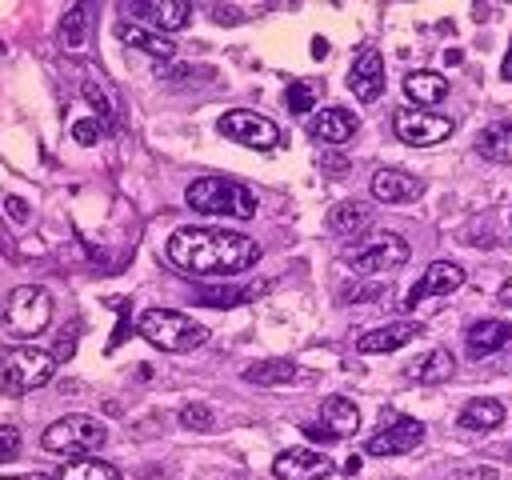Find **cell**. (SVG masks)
<instances>
[{
  "instance_id": "obj_25",
  "label": "cell",
  "mask_w": 512,
  "mask_h": 480,
  "mask_svg": "<svg viewBox=\"0 0 512 480\" xmlns=\"http://www.w3.org/2000/svg\"><path fill=\"white\" fill-rule=\"evenodd\" d=\"M52 480H120V468L100 456H72L68 464L56 468Z\"/></svg>"
},
{
  "instance_id": "obj_28",
  "label": "cell",
  "mask_w": 512,
  "mask_h": 480,
  "mask_svg": "<svg viewBox=\"0 0 512 480\" xmlns=\"http://www.w3.org/2000/svg\"><path fill=\"white\" fill-rule=\"evenodd\" d=\"M88 28H92V16H88V8H84V4H72V8H68V16H64V24H60V36H64V44H72V48H84V40H88Z\"/></svg>"
},
{
  "instance_id": "obj_43",
  "label": "cell",
  "mask_w": 512,
  "mask_h": 480,
  "mask_svg": "<svg viewBox=\"0 0 512 480\" xmlns=\"http://www.w3.org/2000/svg\"><path fill=\"white\" fill-rule=\"evenodd\" d=\"M324 52H328V44H324V40H320V36H316V40H312V56H316V60H320V56H324Z\"/></svg>"
},
{
  "instance_id": "obj_11",
  "label": "cell",
  "mask_w": 512,
  "mask_h": 480,
  "mask_svg": "<svg viewBox=\"0 0 512 480\" xmlns=\"http://www.w3.org/2000/svg\"><path fill=\"white\" fill-rule=\"evenodd\" d=\"M420 440H424V424L412 420V416H400V420H392L388 428H380L376 436H368L364 452H368V456H404V452H412Z\"/></svg>"
},
{
  "instance_id": "obj_5",
  "label": "cell",
  "mask_w": 512,
  "mask_h": 480,
  "mask_svg": "<svg viewBox=\"0 0 512 480\" xmlns=\"http://www.w3.org/2000/svg\"><path fill=\"white\" fill-rule=\"evenodd\" d=\"M412 248L404 236L396 232H368L364 240L348 244L344 248V264L352 268V276H380V272H392L400 264H408Z\"/></svg>"
},
{
  "instance_id": "obj_19",
  "label": "cell",
  "mask_w": 512,
  "mask_h": 480,
  "mask_svg": "<svg viewBox=\"0 0 512 480\" xmlns=\"http://www.w3.org/2000/svg\"><path fill=\"white\" fill-rule=\"evenodd\" d=\"M320 428L332 440H344L360 428V408L348 396H328V400H320Z\"/></svg>"
},
{
  "instance_id": "obj_34",
  "label": "cell",
  "mask_w": 512,
  "mask_h": 480,
  "mask_svg": "<svg viewBox=\"0 0 512 480\" xmlns=\"http://www.w3.org/2000/svg\"><path fill=\"white\" fill-rule=\"evenodd\" d=\"M100 136H104V128H100L96 116H80V120L72 124V140H76V144H96Z\"/></svg>"
},
{
  "instance_id": "obj_40",
  "label": "cell",
  "mask_w": 512,
  "mask_h": 480,
  "mask_svg": "<svg viewBox=\"0 0 512 480\" xmlns=\"http://www.w3.org/2000/svg\"><path fill=\"white\" fill-rule=\"evenodd\" d=\"M500 304H504V308H512V280H504V284H500Z\"/></svg>"
},
{
  "instance_id": "obj_38",
  "label": "cell",
  "mask_w": 512,
  "mask_h": 480,
  "mask_svg": "<svg viewBox=\"0 0 512 480\" xmlns=\"http://www.w3.org/2000/svg\"><path fill=\"white\" fill-rule=\"evenodd\" d=\"M112 308H116V312L124 316V308H128V300H112ZM120 340H124V320H120V328H116V336H112V344H108V348H116Z\"/></svg>"
},
{
  "instance_id": "obj_20",
  "label": "cell",
  "mask_w": 512,
  "mask_h": 480,
  "mask_svg": "<svg viewBox=\"0 0 512 480\" xmlns=\"http://www.w3.org/2000/svg\"><path fill=\"white\" fill-rule=\"evenodd\" d=\"M116 36H120L128 48L144 52V56H156V60H172V56H176V44H172L168 36H160V32L144 28V24H120V28H116Z\"/></svg>"
},
{
  "instance_id": "obj_39",
  "label": "cell",
  "mask_w": 512,
  "mask_h": 480,
  "mask_svg": "<svg viewBox=\"0 0 512 480\" xmlns=\"http://www.w3.org/2000/svg\"><path fill=\"white\" fill-rule=\"evenodd\" d=\"M500 76H504V80H512V44H508V52H504V64H500Z\"/></svg>"
},
{
  "instance_id": "obj_41",
  "label": "cell",
  "mask_w": 512,
  "mask_h": 480,
  "mask_svg": "<svg viewBox=\"0 0 512 480\" xmlns=\"http://www.w3.org/2000/svg\"><path fill=\"white\" fill-rule=\"evenodd\" d=\"M0 480H52V476H44V472H20V476H0Z\"/></svg>"
},
{
  "instance_id": "obj_1",
  "label": "cell",
  "mask_w": 512,
  "mask_h": 480,
  "mask_svg": "<svg viewBox=\"0 0 512 480\" xmlns=\"http://www.w3.org/2000/svg\"><path fill=\"white\" fill-rule=\"evenodd\" d=\"M164 252L188 276H236L260 260V244L228 228H176Z\"/></svg>"
},
{
  "instance_id": "obj_26",
  "label": "cell",
  "mask_w": 512,
  "mask_h": 480,
  "mask_svg": "<svg viewBox=\"0 0 512 480\" xmlns=\"http://www.w3.org/2000/svg\"><path fill=\"white\" fill-rule=\"evenodd\" d=\"M372 224V208L360 204V200H340L336 208H328V228L340 232V236H356Z\"/></svg>"
},
{
  "instance_id": "obj_7",
  "label": "cell",
  "mask_w": 512,
  "mask_h": 480,
  "mask_svg": "<svg viewBox=\"0 0 512 480\" xmlns=\"http://www.w3.org/2000/svg\"><path fill=\"white\" fill-rule=\"evenodd\" d=\"M52 320V296L40 284H20L4 300V328L12 336H40Z\"/></svg>"
},
{
  "instance_id": "obj_32",
  "label": "cell",
  "mask_w": 512,
  "mask_h": 480,
  "mask_svg": "<svg viewBox=\"0 0 512 480\" xmlns=\"http://www.w3.org/2000/svg\"><path fill=\"white\" fill-rule=\"evenodd\" d=\"M84 100H92V108H96L92 116L100 120V128H104V132H116V116H112V104L104 100V92H100L96 84H84Z\"/></svg>"
},
{
  "instance_id": "obj_12",
  "label": "cell",
  "mask_w": 512,
  "mask_h": 480,
  "mask_svg": "<svg viewBox=\"0 0 512 480\" xmlns=\"http://www.w3.org/2000/svg\"><path fill=\"white\" fill-rule=\"evenodd\" d=\"M348 88L360 104H372L384 96V56L376 48H364L348 68Z\"/></svg>"
},
{
  "instance_id": "obj_22",
  "label": "cell",
  "mask_w": 512,
  "mask_h": 480,
  "mask_svg": "<svg viewBox=\"0 0 512 480\" xmlns=\"http://www.w3.org/2000/svg\"><path fill=\"white\" fill-rule=\"evenodd\" d=\"M452 372H456L452 352H448V348H432V352H424L420 360H412L404 376L416 380V384H444V380H452Z\"/></svg>"
},
{
  "instance_id": "obj_14",
  "label": "cell",
  "mask_w": 512,
  "mask_h": 480,
  "mask_svg": "<svg viewBox=\"0 0 512 480\" xmlns=\"http://www.w3.org/2000/svg\"><path fill=\"white\" fill-rule=\"evenodd\" d=\"M276 480H324L332 472V460L316 448H284L272 464Z\"/></svg>"
},
{
  "instance_id": "obj_29",
  "label": "cell",
  "mask_w": 512,
  "mask_h": 480,
  "mask_svg": "<svg viewBox=\"0 0 512 480\" xmlns=\"http://www.w3.org/2000/svg\"><path fill=\"white\" fill-rule=\"evenodd\" d=\"M252 296V288H200V300L208 308H236Z\"/></svg>"
},
{
  "instance_id": "obj_24",
  "label": "cell",
  "mask_w": 512,
  "mask_h": 480,
  "mask_svg": "<svg viewBox=\"0 0 512 480\" xmlns=\"http://www.w3.org/2000/svg\"><path fill=\"white\" fill-rule=\"evenodd\" d=\"M244 380L260 384V388H280V384H296L300 368L292 360H256V364L244 368Z\"/></svg>"
},
{
  "instance_id": "obj_18",
  "label": "cell",
  "mask_w": 512,
  "mask_h": 480,
  "mask_svg": "<svg viewBox=\"0 0 512 480\" xmlns=\"http://www.w3.org/2000/svg\"><path fill=\"white\" fill-rule=\"evenodd\" d=\"M136 12L144 16V28L164 36V32H176V28L188 24L192 4H184V0H148V4H136Z\"/></svg>"
},
{
  "instance_id": "obj_33",
  "label": "cell",
  "mask_w": 512,
  "mask_h": 480,
  "mask_svg": "<svg viewBox=\"0 0 512 480\" xmlns=\"http://www.w3.org/2000/svg\"><path fill=\"white\" fill-rule=\"evenodd\" d=\"M76 336H80V320H68V324L60 328V340H56V348H52L56 364H60V360H68V356L76 352Z\"/></svg>"
},
{
  "instance_id": "obj_37",
  "label": "cell",
  "mask_w": 512,
  "mask_h": 480,
  "mask_svg": "<svg viewBox=\"0 0 512 480\" xmlns=\"http://www.w3.org/2000/svg\"><path fill=\"white\" fill-rule=\"evenodd\" d=\"M384 288L380 284H372V288H344V300H376Z\"/></svg>"
},
{
  "instance_id": "obj_4",
  "label": "cell",
  "mask_w": 512,
  "mask_h": 480,
  "mask_svg": "<svg viewBox=\"0 0 512 480\" xmlns=\"http://www.w3.org/2000/svg\"><path fill=\"white\" fill-rule=\"evenodd\" d=\"M52 372H56V356L48 348H32V344L0 348V392H8V396L44 388L52 380Z\"/></svg>"
},
{
  "instance_id": "obj_35",
  "label": "cell",
  "mask_w": 512,
  "mask_h": 480,
  "mask_svg": "<svg viewBox=\"0 0 512 480\" xmlns=\"http://www.w3.org/2000/svg\"><path fill=\"white\" fill-rule=\"evenodd\" d=\"M20 444H24L20 440V428L16 424H0V464L4 460H16L20 456Z\"/></svg>"
},
{
  "instance_id": "obj_23",
  "label": "cell",
  "mask_w": 512,
  "mask_h": 480,
  "mask_svg": "<svg viewBox=\"0 0 512 480\" xmlns=\"http://www.w3.org/2000/svg\"><path fill=\"white\" fill-rule=\"evenodd\" d=\"M476 152L492 164H512V120H496L476 136Z\"/></svg>"
},
{
  "instance_id": "obj_27",
  "label": "cell",
  "mask_w": 512,
  "mask_h": 480,
  "mask_svg": "<svg viewBox=\"0 0 512 480\" xmlns=\"http://www.w3.org/2000/svg\"><path fill=\"white\" fill-rule=\"evenodd\" d=\"M456 424L468 428V432H488V428L504 424V404H500V400H468V404L460 408Z\"/></svg>"
},
{
  "instance_id": "obj_16",
  "label": "cell",
  "mask_w": 512,
  "mask_h": 480,
  "mask_svg": "<svg viewBox=\"0 0 512 480\" xmlns=\"http://www.w3.org/2000/svg\"><path fill=\"white\" fill-rule=\"evenodd\" d=\"M508 344H512V324H508V320H476V324H468V332H464V348H468L472 360L492 356V352H500V348H508Z\"/></svg>"
},
{
  "instance_id": "obj_3",
  "label": "cell",
  "mask_w": 512,
  "mask_h": 480,
  "mask_svg": "<svg viewBox=\"0 0 512 480\" xmlns=\"http://www.w3.org/2000/svg\"><path fill=\"white\" fill-rule=\"evenodd\" d=\"M136 332L160 352H192L208 340V328L176 308H148L136 316Z\"/></svg>"
},
{
  "instance_id": "obj_36",
  "label": "cell",
  "mask_w": 512,
  "mask_h": 480,
  "mask_svg": "<svg viewBox=\"0 0 512 480\" xmlns=\"http://www.w3.org/2000/svg\"><path fill=\"white\" fill-rule=\"evenodd\" d=\"M4 208H8V216H12V220H20V224L28 220V204H24L20 196H8V200H4Z\"/></svg>"
},
{
  "instance_id": "obj_6",
  "label": "cell",
  "mask_w": 512,
  "mask_h": 480,
  "mask_svg": "<svg viewBox=\"0 0 512 480\" xmlns=\"http://www.w3.org/2000/svg\"><path fill=\"white\" fill-rule=\"evenodd\" d=\"M108 432L96 416H84V412H68L60 420H52L40 436L44 452H56V456H92L96 448H104Z\"/></svg>"
},
{
  "instance_id": "obj_42",
  "label": "cell",
  "mask_w": 512,
  "mask_h": 480,
  "mask_svg": "<svg viewBox=\"0 0 512 480\" xmlns=\"http://www.w3.org/2000/svg\"><path fill=\"white\" fill-rule=\"evenodd\" d=\"M304 432H308V436H312V440H332V436H328V432H324V428H320V424H308V428H304Z\"/></svg>"
},
{
  "instance_id": "obj_9",
  "label": "cell",
  "mask_w": 512,
  "mask_h": 480,
  "mask_svg": "<svg viewBox=\"0 0 512 480\" xmlns=\"http://www.w3.org/2000/svg\"><path fill=\"white\" fill-rule=\"evenodd\" d=\"M452 120L448 116H436V112H416V108H400L392 116V132L404 140V144H416V148H428V144H440L452 136Z\"/></svg>"
},
{
  "instance_id": "obj_31",
  "label": "cell",
  "mask_w": 512,
  "mask_h": 480,
  "mask_svg": "<svg viewBox=\"0 0 512 480\" xmlns=\"http://www.w3.org/2000/svg\"><path fill=\"white\" fill-rule=\"evenodd\" d=\"M180 424H184L188 432H208V428H212V408L200 404V400H192V404L180 408Z\"/></svg>"
},
{
  "instance_id": "obj_15",
  "label": "cell",
  "mask_w": 512,
  "mask_h": 480,
  "mask_svg": "<svg viewBox=\"0 0 512 480\" xmlns=\"http://www.w3.org/2000/svg\"><path fill=\"white\" fill-rule=\"evenodd\" d=\"M420 192H424V180H416L412 172H400V168L372 172V196L380 204H404V200H416Z\"/></svg>"
},
{
  "instance_id": "obj_21",
  "label": "cell",
  "mask_w": 512,
  "mask_h": 480,
  "mask_svg": "<svg viewBox=\"0 0 512 480\" xmlns=\"http://www.w3.org/2000/svg\"><path fill=\"white\" fill-rule=\"evenodd\" d=\"M404 96H408L412 104H420V108L440 104V100L448 96V80H444L440 72H432V68H416V72L404 76Z\"/></svg>"
},
{
  "instance_id": "obj_8",
  "label": "cell",
  "mask_w": 512,
  "mask_h": 480,
  "mask_svg": "<svg viewBox=\"0 0 512 480\" xmlns=\"http://www.w3.org/2000/svg\"><path fill=\"white\" fill-rule=\"evenodd\" d=\"M216 128H220V136H228V140H236V144H244V148H256V152H272V148L280 144V128H276L268 116L248 112V108L224 112V116L216 120Z\"/></svg>"
},
{
  "instance_id": "obj_10",
  "label": "cell",
  "mask_w": 512,
  "mask_h": 480,
  "mask_svg": "<svg viewBox=\"0 0 512 480\" xmlns=\"http://www.w3.org/2000/svg\"><path fill=\"white\" fill-rule=\"evenodd\" d=\"M460 284H464V268H460L456 260H432V264L420 272V280L412 284L404 308H416V304L428 300V296H448V292H456Z\"/></svg>"
},
{
  "instance_id": "obj_17",
  "label": "cell",
  "mask_w": 512,
  "mask_h": 480,
  "mask_svg": "<svg viewBox=\"0 0 512 480\" xmlns=\"http://www.w3.org/2000/svg\"><path fill=\"white\" fill-rule=\"evenodd\" d=\"M356 124H360V120H356V112H348V108L332 104V108H320V112L312 116L308 132H312L316 140H324V144H344V140H352Z\"/></svg>"
},
{
  "instance_id": "obj_30",
  "label": "cell",
  "mask_w": 512,
  "mask_h": 480,
  "mask_svg": "<svg viewBox=\"0 0 512 480\" xmlns=\"http://www.w3.org/2000/svg\"><path fill=\"white\" fill-rule=\"evenodd\" d=\"M284 104H288V112H312V104H316V88L312 84H304V80H292L288 88H284Z\"/></svg>"
},
{
  "instance_id": "obj_13",
  "label": "cell",
  "mask_w": 512,
  "mask_h": 480,
  "mask_svg": "<svg viewBox=\"0 0 512 480\" xmlns=\"http://www.w3.org/2000/svg\"><path fill=\"white\" fill-rule=\"evenodd\" d=\"M416 336H424V324H416V320H392V324H380V328L360 332V336H356V352H364V356L396 352V348H404V344L416 340Z\"/></svg>"
},
{
  "instance_id": "obj_2",
  "label": "cell",
  "mask_w": 512,
  "mask_h": 480,
  "mask_svg": "<svg viewBox=\"0 0 512 480\" xmlns=\"http://www.w3.org/2000/svg\"><path fill=\"white\" fill-rule=\"evenodd\" d=\"M184 200L200 216H232V220L256 216V192L244 188L240 180H228V176H200V180H192L184 188Z\"/></svg>"
}]
</instances>
